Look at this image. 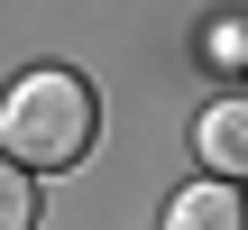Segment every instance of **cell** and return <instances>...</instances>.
Returning a JSON list of instances; mask_svg holds the SVG:
<instances>
[{
	"instance_id": "cell-3",
	"label": "cell",
	"mask_w": 248,
	"mask_h": 230,
	"mask_svg": "<svg viewBox=\"0 0 248 230\" xmlns=\"http://www.w3.org/2000/svg\"><path fill=\"white\" fill-rule=\"evenodd\" d=\"M166 230H248V203H239V184H184L175 203H166Z\"/></svg>"
},
{
	"instance_id": "cell-4",
	"label": "cell",
	"mask_w": 248,
	"mask_h": 230,
	"mask_svg": "<svg viewBox=\"0 0 248 230\" xmlns=\"http://www.w3.org/2000/svg\"><path fill=\"white\" fill-rule=\"evenodd\" d=\"M0 230H37V184H28V166H9V157H0Z\"/></svg>"
},
{
	"instance_id": "cell-2",
	"label": "cell",
	"mask_w": 248,
	"mask_h": 230,
	"mask_svg": "<svg viewBox=\"0 0 248 230\" xmlns=\"http://www.w3.org/2000/svg\"><path fill=\"white\" fill-rule=\"evenodd\" d=\"M193 157H202L212 184H248V92H221L193 120Z\"/></svg>"
},
{
	"instance_id": "cell-5",
	"label": "cell",
	"mask_w": 248,
	"mask_h": 230,
	"mask_svg": "<svg viewBox=\"0 0 248 230\" xmlns=\"http://www.w3.org/2000/svg\"><path fill=\"white\" fill-rule=\"evenodd\" d=\"M202 55H212L221 74H248V28L239 18H212V28H202Z\"/></svg>"
},
{
	"instance_id": "cell-1",
	"label": "cell",
	"mask_w": 248,
	"mask_h": 230,
	"mask_svg": "<svg viewBox=\"0 0 248 230\" xmlns=\"http://www.w3.org/2000/svg\"><path fill=\"white\" fill-rule=\"evenodd\" d=\"M92 138H101V101H92L83 74L37 65V74H18V83L0 92V157H9V166L64 175V166L92 157Z\"/></svg>"
}]
</instances>
